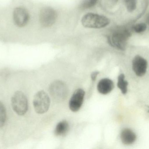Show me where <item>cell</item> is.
<instances>
[{
	"label": "cell",
	"instance_id": "obj_1",
	"mask_svg": "<svg viewBox=\"0 0 149 149\" xmlns=\"http://www.w3.org/2000/svg\"><path fill=\"white\" fill-rule=\"evenodd\" d=\"M110 22L107 17L94 13H87L81 19L82 25L89 29H102L107 26Z\"/></svg>",
	"mask_w": 149,
	"mask_h": 149
},
{
	"label": "cell",
	"instance_id": "obj_2",
	"mask_svg": "<svg viewBox=\"0 0 149 149\" xmlns=\"http://www.w3.org/2000/svg\"><path fill=\"white\" fill-rule=\"evenodd\" d=\"M11 106L13 110L18 115H24L28 109L27 97L23 92L17 91L11 98Z\"/></svg>",
	"mask_w": 149,
	"mask_h": 149
},
{
	"label": "cell",
	"instance_id": "obj_3",
	"mask_svg": "<svg viewBox=\"0 0 149 149\" xmlns=\"http://www.w3.org/2000/svg\"><path fill=\"white\" fill-rule=\"evenodd\" d=\"M50 103L49 97L44 91H39L34 96L33 106L37 113L42 114L47 112L49 107Z\"/></svg>",
	"mask_w": 149,
	"mask_h": 149
},
{
	"label": "cell",
	"instance_id": "obj_4",
	"mask_svg": "<svg viewBox=\"0 0 149 149\" xmlns=\"http://www.w3.org/2000/svg\"><path fill=\"white\" fill-rule=\"evenodd\" d=\"M49 92L52 97L57 101L64 100L68 94L67 86L60 80H56L52 83L50 85Z\"/></svg>",
	"mask_w": 149,
	"mask_h": 149
},
{
	"label": "cell",
	"instance_id": "obj_5",
	"mask_svg": "<svg viewBox=\"0 0 149 149\" xmlns=\"http://www.w3.org/2000/svg\"><path fill=\"white\" fill-rule=\"evenodd\" d=\"M57 13L54 9L50 7L43 8L39 14V21L44 27L48 28L52 26L56 22Z\"/></svg>",
	"mask_w": 149,
	"mask_h": 149
},
{
	"label": "cell",
	"instance_id": "obj_6",
	"mask_svg": "<svg viewBox=\"0 0 149 149\" xmlns=\"http://www.w3.org/2000/svg\"><path fill=\"white\" fill-rule=\"evenodd\" d=\"M13 19L16 26L23 28L27 25L29 21V13L24 7H17L13 11Z\"/></svg>",
	"mask_w": 149,
	"mask_h": 149
},
{
	"label": "cell",
	"instance_id": "obj_7",
	"mask_svg": "<svg viewBox=\"0 0 149 149\" xmlns=\"http://www.w3.org/2000/svg\"><path fill=\"white\" fill-rule=\"evenodd\" d=\"M128 36V33L124 30H117L114 31L109 38V42L112 46L119 49H125L126 41Z\"/></svg>",
	"mask_w": 149,
	"mask_h": 149
},
{
	"label": "cell",
	"instance_id": "obj_8",
	"mask_svg": "<svg viewBox=\"0 0 149 149\" xmlns=\"http://www.w3.org/2000/svg\"><path fill=\"white\" fill-rule=\"evenodd\" d=\"M85 93L81 88L77 89L74 92L69 102L70 109L73 112L79 111L83 103Z\"/></svg>",
	"mask_w": 149,
	"mask_h": 149
},
{
	"label": "cell",
	"instance_id": "obj_9",
	"mask_svg": "<svg viewBox=\"0 0 149 149\" xmlns=\"http://www.w3.org/2000/svg\"><path fill=\"white\" fill-rule=\"evenodd\" d=\"M148 64L147 60L140 56H136L132 61V68L138 77H141L147 72Z\"/></svg>",
	"mask_w": 149,
	"mask_h": 149
},
{
	"label": "cell",
	"instance_id": "obj_10",
	"mask_svg": "<svg viewBox=\"0 0 149 149\" xmlns=\"http://www.w3.org/2000/svg\"><path fill=\"white\" fill-rule=\"evenodd\" d=\"M113 82L109 78L101 80L97 85L98 92L102 94H107L110 93L113 89Z\"/></svg>",
	"mask_w": 149,
	"mask_h": 149
},
{
	"label": "cell",
	"instance_id": "obj_11",
	"mask_svg": "<svg viewBox=\"0 0 149 149\" xmlns=\"http://www.w3.org/2000/svg\"><path fill=\"white\" fill-rule=\"evenodd\" d=\"M122 142L125 145L133 144L136 139V134L129 129H125L122 131L120 135Z\"/></svg>",
	"mask_w": 149,
	"mask_h": 149
},
{
	"label": "cell",
	"instance_id": "obj_12",
	"mask_svg": "<svg viewBox=\"0 0 149 149\" xmlns=\"http://www.w3.org/2000/svg\"><path fill=\"white\" fill-rule=\"evenodd\" d=\"M69 129L68 122L65 120L62 121L57 125L55 129V134L57 136L64 135L68 132Z\"/></svg>",
	"mask_w": 149,
	"mask_h": 149
},
{
	"label": "cell",
	"instance_id": "obj_13",
	"mask_svg": "<svg viewBox=\"0 0 149 149\" xmlns=\"http://www.w3.org/2000/svg\"><path fill=\"white\" fill-rule=\"evenodd\" d=\"M128 83L125 80V76L123 74H121L118 78L117 87L121 90L123 94H126L127 92V86Z\"/></svg>",
	"mask_w": 149,
	"mask_h": 149
},
{
	"label": "cell",
	"instance_id": "obj_14",
	"mask_svg": "<svg viewBox=\"0 0 149 149\" xmlns=\"http://www.w3.org/2000/svg\"><path fill=\"white\" fill-rule=\"evenodd\" d=\"M7 118L6 109L4 105L0 101V128L4 126Z\"/></svg>",
	"mask_w": 149,
	"mask_h": 149
},
{
	"label": "cell",
	"instance_id": "obj_15",
	"mask_svg": "<svg viewBox=\"0 0 149 149\" xmlns=\"http://www.w3.org/2000/svg\"><path fill=\"white\" fill-rule=\"evenodd\" d=\"M98 0H84L81 4L80 7L82 9L91 8L95 6Z\"/></svg>",
	"mask_w": 149,
	"mask_h": 149
},
{
	"label": "cell",
	"instance_id": "obj_16",
	"mask_svg": "<svg viewBox=\"0 0 149 149\" xmlns=\"http://www.w3.org/2000/svg\"><path fill=\"white\" fill-rule=\"evenodd\" d=\"M137 0H125L126 6L128 11L132 12L136 8Z\"/></svg>",
	"mask_w": 149,
	"mask_h": 149
},
{
	"label": "cell",
	"instance_id": "obj_17",
	"mask_svg": "<svg viewBox=\"0 0 149 149\" xmlns=\"http://www.w3.org/2000/svg\"><path fill=\"white\" fill-rule=\"evenodd\" d=\"M134 29L136 32L141 33L146 30L147 29V25L144 23L138 24L134 27Z\"/></svg>",
	"mask_w": 149,
	"mask_h": 149
},
{
	"label": "cell",
	"instance_id": "obj_18",
	"mask_svg": "<svg viewBox=\"0 0 149 149\" xmlns=\"http://www.w3.org/2000/svg\"><path fill=\"white\" fill-rule=\"evenodd\" d=\"M99 72L98 71H95L93 72V73L91 74V79H92V80H96V77H97V75L99 74Z\"/></svg>",
	"mask_w": 149,
	"mask_h": 149
},
{
	"label": "cell",
	"instance_id": "obj_19",
	"mask_svg": "<svg viewBox=\"0 0 149 149\" xmlns=\"http://www.w3.org/2000/svg\"><path fill=\"white\" fill-rule=\"evenodd\" d=\"M148 21L149 22V16L148 17Z\"/></svg>",
	"mask_w": 149,
	"mask_h": 149
}]
</instances>
